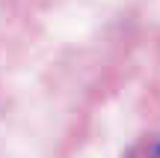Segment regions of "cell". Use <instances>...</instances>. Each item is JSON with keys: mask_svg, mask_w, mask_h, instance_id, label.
I'll return each mask as SVG.
<instances>
[{"mask_svg": "<svg viewBox=\"0 0 160 158\" xmlns=\"http://www.w3.org/2000/svg\"><path fill=\"white\" fill-rule=\"evenodd\" d=\"M125 158H160V134H151V137L137 140L131 149H128Z\"/></svg>", "mask_w": 160, "mask_h": 158, "instance_id": "1", "label": "cell"}]
</instances>
